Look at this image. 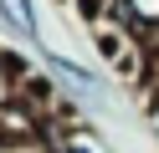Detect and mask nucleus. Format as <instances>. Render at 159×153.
Masks as SVG:
<instances>
[{"label": "nucleus", "instance_id": "obj_1", "mask_svg": "<svg viewBox=\"0 0 159 153\" xmlns=\"http://www.w3.org/2000/svg\"><path fill=\"white\" fill-rule=\"evenodd\" d=\"M0 15H5V26H11L16 36L41 41V26H36V5L31 0H0Z\"/></svg>", "mask_w": 159, "mask_h": 153}, {"label": "nucleus", "instance_id": "obj_2", "mask_svg": "<svg viewBox=\"0 0 159 153\" xmlns=\"http://www.w3.org/2000/svg\"><path fill=\"white\" fill-rule=\"evenodd\" d=\"M118 15L139 36H159V0H118Z\"/></svg>", "mask_w": 159, "mask_h": 153}, {"label": "nucleus", "instance_id": "obj_3", "mask_svg": "<svg viewBox=\"0 0 159 153\" xmlns=\"http://www.w3.org/2000/svg\"><path fill=\"white\" fill-rule=\"evenodd\" d=\"M46 66H52L62 82H72L77 92H93V87H98V77H93V71H87V66H77V61H72V56H62V51H46Z\"/></svg>", "mask_w": 159, "mask_h": 153}, {"label": "nucleus", "instance_id": "obj_4", "mask_svg": "<svg viewBox=\"0 0 159 153\" xmlns=\"http://www.w3.org/2000/svg\"><path fill=\"white\" fill-rule=\"evenodd\" d=\"M0 153H62V148H52L41 128V133H0Z\"/></svg>", "mask_w": 159, "mask_h": 153}, {"label": "nucleus", "instance_id": "obj_5", "mask_svg": "<svg viewBox=\"0 0 159 153\" xmlns=\"http://www.w3.org/2000/svg\"><path fill=\"white\" fill-rule=\"evenodd\" d=\"M16 82H21V77L5 66V56H0V102H5V97H16Z\"/></svg>", "mask_w": 159, "mask_h": 153}]
</instances>
